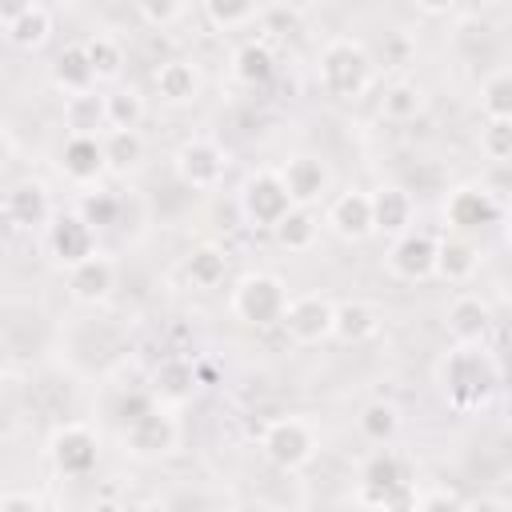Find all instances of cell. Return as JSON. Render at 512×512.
<instances>
[{
	"instance_id": "cell-35",
	"label": "cell",
	"mask_w": 512,
	"mask_h": 512,
	"mask_svg": "<svg viewBox=\"0 0 512 512\" xmlns=\"http://www.w3.org/2000/svg\"><path fill=\"white\" fill-rule=\"evenodd\" d=\"M480 108L488 120H512V72H496L484 80Z\"/></svg>"
},
{
	"instance_id": "cell-32",
	"label": "cell",
	"mask_w": 512,
	"mask_h": 512,
	"mask_svg": "<svg viewBox=\"0 0 512 512\" xmlns=\"http://www.w3.org/2000/svg\"><path fill=\"white\" fill-rule=\"evenodd\" d=\"M104 160L112 172H132L144 160V136L140 132H104Z\"/></svg>"
},
{
	"instance_id": "cell-33",
	"label": "cell",
	"mask_w": 512,
	"mask_h": 512,
	"mask_svg": "<svg viewBox=\"0 0 512 512\" xmlns=\"http://www.w3.org/2000/svg\"><path fill=\"white\" fill-rule=\"evenodd\" d=\"M84 48H88V60H92V68H96V80H112V76H120V68H124V48H120L116 36H108V32H92V36L84 40Z\"/></svg>"
},
{
	"instance_id": "cell-45",
	"label": "cell",
	"mask_w": 512,
	"mask_h": 512,
	"mask_svg": "<svg viewBox=\"0 0 512 512\" xmlns=\"http://www.w3.org/2000/svg\"><path fill=\"white\" fill-rule=\"evenodd\" d=\"M136 512H172V504L168 500H144V504H136Z\"/></svg>"
},
{
	"instance_id": "cell-47",
	"label": "cell",
	"mask_w": 512,
	"mask_h": 512,
	"mask_svg": "<svg viewBox=\"0 0 512 512\" xmlns=\"http://www.w3.org/2000/svg\"><path fill=\"white\" fill-rule=\"evenodd\" d=\"M508 240H512V208H508Z\"/></svg>"
},
{
	"instance_id": "cell-46",
	"label": "cell",
	"mask_w": 512,
	"mask_h": 512,
	"mask_svg": "<svg viewBox=\"0 0 512 512\" xmlns=\"http://www.w3.org/2000/svg\"><path fill=\"white\" fill-rule=\"evenodd\" d=\"M96 512H120L116 504H96Z\"/></svg>"
},
{
	"instance_id": "cell-24",
	"label": "cell",
	"mask_w": 512,
	"mask_h": 512,
	"mask_svg": "<svg viewBox=\"0 0 512 512\" xmlns=\"http://www.w3.org/2000/svg\"><path fill=\"white\" fill-rule=\"evenodd\" d=\"M492 324V312L480 296H456L448 304V332L456 344H476Z\"/></svg>"
},
{
	"instance_id": "cell-3",
	"label": "cell",
	"mask_w": 512,
	"mask_h": 512,
	"mask_svg": "<svg viewBox=\"0 0 512 512\" xmlns=\"http://www.w3.org/2000/svg\"><path fill=\"white\" fill-rule=\"evenodd\" d=\"M440 380H444V392H448L452 404L472 408V404H480V400L492 392L496 368H492V360H488L484 352H476L472 344H460V348L444 360Z\"/></svg>"
},
{
	"instance_id": "cell-43",
	"label": "cell",
	"mask_w": 512,
	"mask_h": 512,
	"mask_svg": "<svg viewBox=\"0 0 512 512\" xmlns=\"http://www.w3.org/2000/svg\"><path fill=\"white\" fill-rule=\"evenodd\" d=\"M0 512H40L32 492H4L0 496Z\"/></svg>"
},
{
	"instance_id": "cell-15",
	"label": "cell",
	"mask_w": 512,
	"mask_h": 512,
	"mask_svg": "<svg viewBox=\"0 0 512 512\" xmlns=\"http://www.w3.org/2000/svg\"><path fill=\"white\" fill-rule=\"evenodd\" d=\"M280 180H284V188H288L296 208H308L328 192V168H324V160H316L308 152L288 156L284 168H280Z\"/></svg>"
},
{
	"instance_id": "cell-8",
	"label": "cell",
	"mask_w": 512,
	"mask_h": 512,
	"mask_svg": "<svg viewBox=\"0 0 512 512\" xmlns=\"http://www.w3.org/2000/svg\"><path fill=\"white\" fill-rule=\"evenodd\" d=\"M332 316H336V304L328 296L304 292V296L288 300V312L280 324L296 344H320L324 336H332Z\"/></svg>"
},
{
	"instance_id": "cell-31",
	"label": "cell",
	"mask_w": 512,
	"mask_h": 512,
	"mask_svg": "<svg viewBox=\"0 0 512 512\" xmlns=\"http://www.w3.org/2000/svg\"><path fill=\"white\" fill-rule=\"evenodd\" d=\"M204 20L216 28V32H236L252 20H260V8L252 0H208L204 4Z\"/></svg>"
},
{
	"instance_id": "cell-37",
	"label": "cell",
	"mask_w": 512,
	"mask_h": 512,
	"mask_svg": "<svg viewBox=\"0 0 512 512\" xmlns=\"http://www.w3.org/2000/svg\"><path fill=\"white\" fill-rule=\"evenodd\" d=\"M480 152L488 160H500L508 164L512 160V120H488L480 128Z\"/></svg>"
},
{
	"instance_id": "cell-4",
	"label": "cell",
	"mask_w": 512,
	"mask_h": 512,
	"mask_svg": "<svg viewBox=\"0 0 512 512\" xmlns=\"http://www.w3.org/2000/svg\"><path fill=\"white\" fill-rule=\"evenodd\" d=\"M260 452L280 472H296L316 456V432H312V424L304 416H276L260 432Z\"/></svg>"
},
{
	"instance_id": "cell-28",
	"label": "cell",
	"mask_w": 512,
	"mask_h": 512,
	"mask_svg": "<svg viewBox=\"0 0 512 512\" xmlns=\"http://www.w3.org/2000/svg\"><path fill=\"white\" fill-rule=\"evenodd\" d=\"M184 276H188L196 288H216V284H224V276H228V252H224L220 244H200V248H192L188 260H184Z\"/></svg>"
},
{
	"instance_id": "cell-13",
	"label": "cell",
	"mask_w": 512,
	"mask_h": 512,
	"mask_svg": "<svg viewBox=\"0 0 512 512\" xmlns=\"http://www.w3.org/2000/svg\"><path fill=\"white\" fill-rule=\"evenodd\" d=\"M0 28H4L8 44L32 52V48H40L48 40L52 12H48V4H36V0H28V4H4L0 8Z\"/></svg>"
},
{
	"instance_id": "cell-27",
	"label": "cell",
	"mask_w": 512,
	"mask_h": 512,
	"mask_svg": "<svg viewBox=\"0 0 512 512\" xmlns=\"http://www.w3.org/2000/svg\"><path fill=\"white\" fill-rule=\"evenodd\" d=\"M276 72V56H272V48L264 44V40H244L236 52H232V76L240 80V84H264L268 76Z\"/></svg>"
},
{
	"instance_id": "cell-21",
	"label": "cell",
	"mask_w": 512,
	"mask_h": 512,
	"mask_svg": "<svg viewBox=\"0 0 512 512\" xmlns=\"http://www.w3.org/2000/svg\"><path fill=\"white\" fill-rule=\"evenodd\" d=\"M476 268H480V248L468 236L436 240V276H444L448 284H464L476 276Z\"/></svg>"
},
{
	"instance_id": "cell-16",
	"label": "cell",
	"mask_w": 512,
	"mask_h": 512,
	"mask_svg": "<svg viewBox=\"0 0 512 512\" xmlns=\"http://www.w3.org/2000/svg\"><path fill=\"white\" fill-rule=\"evenodd\" d=\"M388 264L400 280H424L436 272V240L424 236V232H404L392 252H388Z\"/></svg>"
},
{
	"instance_id": "cell-38",
	"label": "cell",
	"mask_w": 512,
	"mask_h": 512,
	"mask_svg": "<svg viewBox=\"0 0 512 512\" xmlns=\"http://www.w3.org/2000/svg\"><path fill=\"white\" fill-rule=\"evenodd\" d=\"M136 16L144 20V24H152V28H172L176 20H184L188 16V4H180V0H140L136 4Z\"/></svg>"
},
{
	"instance_id": "cell-1",
	"label": "cell",
	"mask_w": 512,
	"mask_h": 512,
	"mask_svg": "<svg viewBox=\"0 0 512 512\" xmlns=\"http://www.w3.org/2000/svg\"><path fill=\"white\" fill-rule=\"evenodd\" d=\"M320 84L324 92L352 100L372 84V56L356 36H332L320 48Z\"/></svg>"
},
{
	"instance_id": "cell-41",
	"label": "cell",
	"mask_w": 512,
	"mask_h": 512,
	"mask_svg": "<svg viewBox=\"0 0 512 512\" xmlns=\"http://www.w3.org/2000/svg\"><path fill=\"white\" fill-rule=\"evenodd\" d=\"M116 208H120V204H116L112 196H88V200L80 204V216L96 228V224H112V220H116Z\"/></svg>"
},
{
	"instance_id": "cell-2",
	"label": "cell",
	"mask_w": 512,
	"mask_h": 512,
	"mask_svg": "<svg viewBox=\"0 0 512 512\" xmlns=\"http://www.w3.org/2000/svg\"><path fill=\"white\" fill-rule=\"evenodd\" d=\"M288 300H292L288 284L276 272H248L232 288V312H236V320H244L252 328L280 324L288 312Z\"/></svg>"
},
{
	"instance_id": "cell-25",
	"label": "cell",
	"mask_w": 512,
	"mask_h": 512,
	"mask_svg": "<svg viewBox=\"0 0 512 512\" xmlns=\"http://www.w3.org/2000/svg\"><path fill=\"white\" fill-rule=\"evenodd\" d=\"M200 376H196V364L188 360H164L152 376V396L164 400V404H184L192 392H196Z\"/></svg>"
},
{
	"instance_id": "cell-44",
	"label": "cell",
	"mask_w": 512,
	"mask_h": 512,
	"mask_svg": "<svg viewBox=\"0 0 512 512\" xmlns=\"http://www.w3.org/2000/svg\"><path fill=\"white\" fill-rule=\"evenodd\" d=\"M464 512H512V508L500 496H476V500L464 504Z\"/></svg>"
},
{
	"instance_id": "cell-9",
	"label": "cell",
	"mask_w": 512,
	"mask_h": 512,
	"mask_svg": "<svg viewBox=\"0 0 512 512\" xmlns=\"http://www.w3.org/2000/svg\"><path fill=\"white\" fill-rule=\"evenodd\" d=\"M356 496L364 504H372V508H388L392 500L408 496V476H404L400 456H392V452L368 456L364 468H360V492Z\"/></svg>"
},
{
	"instance_id": "cell-42",
	"label": "cell",
	"mask_w": 512,
	"mask_h": 512,
	"mask_svg": "<svg viewBox=\"0 0 512 512\" xmlns=\"http://www.w3.org/2000/svg\"><path fill=\"white\" fill-rule=\"evenodd\" d=\"M412 512H464V500L452 496V492H444V488H436V492H424Z\"/></svg>"
},
{
	"instance_id": "cell-34",
	"label": "cell",
	"mask_w": 512,
	"mask_h": 512,
	"mask_svg": "<svg viewBox=\"0 0 512 512\" xmlns=\"http://www.w3.org/2000/svg\"><path fill=\"white\" fill-rule=\"evenodd\" d=\"M380 108H384L388 120H412V116H420V108H424V88L412 84V80H396V84L384 88Z\"/></svg>"
},
{
	"instance_id": "cell-39",
	"label": "cell",
	"mask_w": 512,
	"mask_h": 512,
	"mask_svg": "<svg viewBox=\"0 0 512 512\" xmlns=\"http://www.w3.org/2000/svg\"><path fill=\"white\" fill-rule=\"evenodd\" d=\"M100 120H104V100H96L92 92L68 100V124L76 128V136H92V128H96Z\"/></svg>"
},
{
	"instance_id": "cell-12",
	"label": "cell",
	"mask_w": 512,
	"mask_h": 512,
	"mask_svg": "<svg viewBox=\"0 0 512 512\" xmlns=\"http://www.w3.org/2000/svg\"><path fill=\"white\" fill-rule=\"evenodd\" d=\"M48 248H52V256L64 268H76L88 256H96V232H92V224L80 212H64L48 228Z\"/></svg>"
},
{
	"instance_id": "cell-17",
	"label": "cell",
	"mask_w": 512,
	"mask_h": 512,
	"mask_svg": "<svg viewBox=\"0 0 512 512\" xmlns=\"http://www.w3.org/2000/svg\"><path fill=\"white\" fill-rule=\"evenodd\" d=\"M60 168H64V176L76 180V184L96 180L100 172H108L104 140H96V136H76V132H72V136L64 140V148H60Z\"/></svg>"
},
{
	"instance_id": "cell-36",
	"label": "cell",
	"mask_w": 512,
	"mask_h": 512,
	"mask_svg": "<svg viewBox=\"0 0 512 512\" xmlns=\"http://www.w3.org/2000/svg\"><path fill=\"white\" fill-rule=\"evenodd\" d=\"M396 424H400V412H396L388 400H372V404H364V412H360V432H364L368 440H376V444L392 440V436H396Z\"/></svg>"
},
{
	"instance_id": "cell-6",
	"label": "cell",
	"mask_w": 512,
	"mask_h": 512,
	"mask_svg": "<svg viewBox=\"0 0 512 512\" xmlns=\"http://www.w3.org/2000/svg\"><path fill=\"white\" fill-rule=\"evenodd\" d=\"M172 164H176L180 184H188V188H196V192L216 188V184L224 180V172H228L224 148H220L216 140H204V136L184 140V144L176 148V160H172Z\"/></svg>"
},
{
	"instance_id": "cell-26",
	"label": "cell",
	"mask_w": 512,
	"mask_h": 512,
	"mask_svg": "<svg viewBox=\"0 0 512 512\" xmlns=\"http://www.w3.org/2000/svg\"><path fill=\"white\" fill-rule=\"evenodd\" d=\"M376 328H380V320H376V308H372V304H364V300H344V304H336V316H332V336H336V340L360 344V340H368Z\"/></svg>"
},
{
	"instance_id": "cell-14",
	"label": "cell",
	"mask_w": 512,
	"mask_h": 512,
	"mask_svg": "<svg viewBox=\"0 0 512 512\" xmlns=\"http://www.w3.org/2000/svg\"><path fill=\"white\" fill-rule=\"evenodd\" d=\"M444 216H448L452 228H460V232H476V228H484V224H496L500 208H496V200H492L488 188L464 184V188H452V192H448V200H444Z\"/></svg>"
},
{
	"instance_id": "cell-20",
	"label": "cell",
	"mask_w": 512,
	"mask_h": 512,
	"mask_svg": "<svg viewBox=\"0 0 512 512\" xmlns=\"http://www.w3.org/2000/svg\"><path fill=\"white\" fill-rule=\"evenodd\" d=\"M372 220L384 236H404L412 224V196L400 184H380L372 192Z\"/></svg>"
},
{
	"instance_id": "cell-5",
	"label": "cell",
	"mask_w": 512,
	"mask_h": 512,
	"mask_svg": "<svg viewBox=\"0 0 512 512\" xmlns=\"http://www.w3.org/2000/svg\"><path fill=\"white\" fill-rule=\"evenodd\" d=\"M240 208H244V216H248L256 228H276V224H280L296 204H292V196H288V188H284L280 172L260 168V172H252V176L244 180Z\"/></svg>"
},
{
	"instance_id": "cell-19",
	"label": "cell",
	"mask_w": 512,
	"mask_h": 512,
	"mask_svg": "<svg viewBox=\"0 0 512 512\" xmlns=\"http://www.w3.org/2000/svg\"><path fill=\"white\" fill-rule=\"evenodd\" d=\"M52 84H56L60 92H68V100L92 92L96 68H92V60H88V48H84V44H68V48L56 52V60H52Z\"/></svg>"
},
{
	"instance_id": "cell-10",
	"label": "cell",
	"mask_w": 512,
	"mask_h": 512,
	"mask_svg": "<svg viewBox=\"0 0 512 512\" xmlns=\"http://www.w3.org/2000/svg\"><path fill=\"white\" fill-rule=\"evenodd\" d=\"M324 224L340 236V240H364L376 232V220H372V192H360V188H348L340 196H332L328 212H324Z\"/></svg>"
},
{
	"instance_id": "cell-29",
	"label": "cell",
	"mask_w": 512,
	"mask_h": 512,
	"mask_svg": "<svg viewBox=\"0 0 512 512\" xmlns=\"http://www.w3.org/2000/svg\"><path fill=\"white\" fill-rule=\"evenodd\" d=\"M144 120V96L136 88H116L104 96V124L112 132H140Z\"/></svg>"
},
{
	"instance_id": "cell-11",
	"label": "cell",
	"mask_w": 512,
	"mask_h": 512,
	"mask_svg": "<svg viewBox=\"0 0 512 512\" xmlns=\"http://www.w3.org/2000/svg\"><path fill=\"white\" fill-rule=\"evenodd\" d=\"M176 436H180V428H176V420H172L160 404H156L148 416H140L136 424L124 428V444H128V452L140 456V460L168 456V452L176 448Z\"/></svg>"
},
{
	"instance_id": "cell-7",
	"label": "cell",
	"mask_w": 512,
	"mask_h": 512,
	"mask_svg": "<svg viewBox=\"0 0 512 512\" xmlns=\"http://www.w3.org/2000/svg\"><path fill=\"white\" fill-rule=\"evenodd\" d=\"M48 456L64 476H88L100 460V440L88 424H60L48 440Z\"/></svg>"
},
{
	"instance_id": "cell-40",
	"label": "cell",
	"mask_w": 512,
	"mask_h": 512,
	"mask_svg": "<svg viewBox=\"0 0 512 512\" xmlns=\"http://www.w3.org/2000/svg\"><path fill=\"white\" fill-rule=\"evenodd\" d=\"M156 408V396L152 392H128V396H120V404H116V420H120V428H128V424H136L140 416H148Z\"/></svg>"
},
{
	"instance_id": "cell-48",
	"label": "cell",
	"mask_w": 512,
	"mask_h": 512,
	"mask_svg": "<svg viewBox=\"0 0 512 512\" xmlns=\"http://www.w3.org/2000/svg\"><path fill=\"white\" fill-rule=\"evenodd\" d=\"M272 512H288V508H272Z\"/></svg>"
},
{
	"instance_id": "cell-23",
	"label": "cell",
	"mask_w": 512,
	"mask_h": 512,
	"mask_svg": "<svg viewBox=\"0 0 512 512\" xmlns=\"http://www.w3.org/2000/svg\"><path fill=\"white\" fill-rule=\"evenodd\" d=\"M152 84H156V96L164 104H188L200 92V76H196L192 60H164L152 72Z\"/></svg>"
},
{
	"instance_id": "cell-30",
	"label": "cell",
	"mask_w": 512,
	"mask_h": 512,
	"mask_svg": "<svg viewBox=\"0 0 512 512\" xmlns=\"http://www.w3.org/2000/svg\"><path fill=\"white\" fill-rule=\"evenodd\" d=\"M272 236H276V244H280L284 252H308V248L316 244V236H320V220H316L308 208H292V212L272 228Z\"/></svg>"
},
{
	"instance_id": "cell-22",
	"label": "cell",
	"mask_w": 512,
	"mask_h": 512,
	"mask_svg": "<svg viewBox=\"0 0 512 512\" xmlns=\"http://www.w3.org/2000/svg\"><path fill=\"white\" fill-rule=\"evenodd\" d=\"M4 212H8V220L20 224V228L44 224L48 212H52V204H48V188H44L40 180H20V184H12L8 196H4Z\"/></svg>"
},
{
	"instance_id": "cell-18",
	"label": "cell",
	"mask_w": 512,
	"mask_h": 512,
	"mask_svg": "<svg viewBox=\"0 0 512 512\" xmlns=\"http://www.w3.org/2000/svg\"><path fill=\"white\" fill-rule=\"evenodd\" d=\"M112 284H116V264L108 256H100V252L88 256L84 264L68 268V292L80 304H100L112 292Z\"/></svg>"
}]
</instances>
